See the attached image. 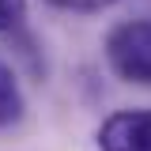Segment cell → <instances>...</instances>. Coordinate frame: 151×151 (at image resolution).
I'll return each mask as SVG.
<instances>
[{"label": "cell", "mask_w": 151, "mask_h": 151, "mask_svg": "<svg viewBox=\"0 0 151 151\" xmlns=\"http://www.w3.org/2000/svg\"><path fill=\"white\" fill-rule=\"evenodd\" d=\"M110 68L129 83H151V19H132L113 27L106 38Z\"/></svg>", "instance_id": "6da1fadb"}, {"label": "cell", "mask_w": 151, "mask_h": 151, "mask_svg": "<svg viewBox=\"0 0 151 151\" xmlns=\"http://www.w3.org/2000/svg\"><path fill=\"white\" fill-rule=\"evenodd\" d=\"M98 151H151V110H121L98 129Z\"/></svg>", "instance_id": "7a4b0ae2"}, {"label": "cell", "mask_w": 151, "mask_h": 151, "mask_svg": "<svg viewBox=\"0 0 151 151\" xmlns=\"http://www.w3.org/2000/svg\"><path fill=\"white\" fill-rule=\"evenodd\" d=\"M19 113H23V94H19L12 72L0 64V125H12Z\"/></svg>", "instance_id": "3957f363"}, {"label": "cell", "mask_w": 151, "mask_h": 151, "mask_svg": "<svg viewBox=\"0 0 151 151\" xmlns=\"http://www.w3.org/2000/svg\"><path fill=\"white\" fill-rule=\"evenodd\" d=\"M23 15H27V0H0V30L19 27Z\"/></svg>", "instance_id": "277c9868"}, {"label": "cell", "mask_w": 151, "mask_h": 151, "mask_svg": "<svg viewBox=\"0 0 151 151\" xmlns=\"http://www.w3.org/2000/svg\"><path fill=\"white\" fill-rule=\"evenodd\" d=\"M57 8H72V12H98V8H106L113 0H53Z\"/></svg>", "instance_id": "5b68a950"}]
</instances>
